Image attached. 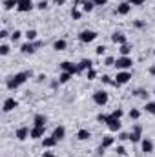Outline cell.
<instances>
[{"label": "cell", "instance_id": "60d3db41", "mask_svg": "<svg viewBox=\"0 0 155 157\" xmlns=\"http://www.w3.org/2000/svg\"><path fill=\"white\" fill-rule=\"evenodd\" d=\"M93 4H95V5H106L108 0H93Z\"/></svg>", "mask_w": 155, "mask_h": 157}, {"label": "cell", "instance_id": "9c48e42d", "mask_svg": "<svg viewBox=\"0 0 155 157\" xmlns=\"http://www.w3.org/2000/svg\"><path fill=\"white\" fill-rule=\"evenodd\" d=\"M141 132H143V128H141L139 124H135V126H133V132L130 134V141H132V143H139V141H141Z\"/></svg>", "mask_w": 155, "mask_h": 157}, {"label": "cell", "instance_id": "ab89813d", "mask_svg": "<svg viewBox=\"0 0 155 157\" xmlns=\"http://www.w3.org/2000/svg\"><path fill=\"white\" fill-rule=\"evenodd\" d=\"M130 4H132V5H143L144 0H130Z\"/></svg>", "mask_w": 155, "mask_h": 157}, {"label": "cell", "instance_id": "f35d334b", "mask_svg": "<svg viewBox=\"0 0 155 157\" xmlns=\"http://www.w3.org/2000/svg\"><path fill=\"white\" fill-rule=\"evenodd\" d=\"M104 64H106V66H113V64H115V60H113L111 57H108V59L104 60Z\"/></svg>", "mask_w": 155, "mask_h": 157}, {"label": "cell", "instance_id": "f546056e", "mask_svg": "<svg viewBox=\"0 0 155 157\" xmlns=\"http://www.w3.org/2000/svg\"><path fill=\"white\" fill-rule=\"evenodd\" d=\"M146 112L155 115V102H146Z\"/></svg>", "mask_w": 155, "mask_h": 157}, {"label": "cell", "instance_id": "d590c367", "mask_svg": "<svg viewBox=\"0 0 155 157\" xmlns=\"http://www.w3.org/2000/svg\"><path fill=\"white\" fill-rule=\"evenodd\" d=\"M71 16H73L75 20H79V18H80V11H77V9H73V11H71Z\"/></svg>", "mask_w": 155, "mask_h": 157}, {"label": "cell", "instance_id": "7dc6e473", "mask_svg": "<svg viewBox=\"0 0 155 157\" xmlns=\"http://www.w3.org/2000/svg\"><path fill=\"white\" fill-rule=\"evenodd\" d=\"M42 157H57L55 154H51V152H44V155Z\"/></svg>", "mask_w": 155, "mask_h": 157}, {"label": "cell", "instance_id": "2e32d148", "mask_svg": "<svg viewBox=\"0 0 155 157\" xmlns=\"http://www.w3.org/2000/svg\"><path fill=\"white\" fill-rule=\"evenodd\" d=\"M57 143H58V141H57V139H55V137L51 135V137H46V139L42 141V146H44V148H53V146H55Z\"/></svg>", "mask_w": 155, "mask_h": 157}, {"label": "cell", "instance_id": "e575fe53", "mask_svg": "<svg viewBox=\"0 0 155 157\" xmlns=\"http://www.w3.org/2000/svg\"><path fill=\"white\" fill-rule=\"evenodd\" d=\"M97 77V73H95V70H88V80H93Z\"/></svg>", "mask_w": 155, "mask_h": 157}, {"label": "cell", "instance_id": "74e56055", "mask_svg": "<svg viewBox=\"0 0 155 157\" xmlns=\"http://www.w3.org/2000/svg\"><path fill=\"white\" fill-rule=\"evenodd\" d=\"M102 82H106V84H115V80H111L108 75H104V77H102Z\"/></svg>", "mask_w": 155, "mask_h": 157}, {"label": "cell", "instance_id": "8992f818", "mask_svg": "<svg viewBox=\"0 0 155 157\" xmlns=\"http://www.w3.org/2000/svg\"><path fill=\"white\" fill-rule=\"evenodd\" d=\"M108 128L111 130V132H119L121 130V126H122V123H121V119H111L110 115H108Z\"/></svg>", "mask_w": 155, "mask_h": 157}, {"label": "cell", "instance_id": "cb8c5ba5", "mask_svg": "<svg viewBox=\"0 0 155 157\" xmlns=\"http://www.w3.org/2000/svg\"><path fill=\"white\" fill-rule=\"evenodd\" d=\"M18 2L20 0H4V7L5 9H13L15 5H18Z\"/></svg>", "mask_w": 155, "mask_h": 157}, {"label": "cell", "instance_id": "52a82bcc", "mask_svg": "<svg viewBox=\"0 0 155 157\" xmlns=\"http://www.w3.org/2000/svg\"><path fill=\"white\" fill-rule=\"evenodd\" d=\"M60 68L64 70V71H68V73H79V66H75V64H71V62H68V60H64V62H60Z\"/></svg>", "mask_w": 155, "mask_h": 157}, {"label": "cell", "instance_id": "8d00e7d4", "mask_svg": "<svg viewBox=\"0 0 155 157\" xmlns=\"http://www.w3.org/2000/svg\"><path fill=\"white\" fill-rule=\"evenodd\" d=\"M95 51H97V55H104V53H106V48H104V46H99Z\"/></svg>", "mask_w": 155, "mask_h": 157}, {"label": "cell", "instance_id": "83f0119b", "mask_svg": "<svg viewBox=\"0 0 155 157\" xmlns=\"http://www.w3.org/2000/svg\"><path fill=\"white\" fill-rule=\"evenodd\" d=\"M69 79H71V73H68V71H64V73H62V75L58 77V82H62V84H64V82H68Z\"/></svg>", "mask_w": 155, "mask_h": 157}, {"label": "cell", "instance_id": "ac0fdd59", "mask_svg": "<svg viewBox=\"0 0 155 157\" xmlns=\"http://www.w3.org/2000/svg\"><path fill=\"white\" fill-rule=\"evenodd\" d=\"M35 49H37V44H31V42H27V44H24L20 48L22 53H35Z\"/></svg>", "mask_w": 155, "mask_h": 157}, {"label": "cell", "instance_id": "6da1fadb", "mask_svg": "<svg viewBox=\"0 0 155 157\" xmlns=\"http://www.w3.org/2000/svg\"><path fill=\"white\" fill-rule=\"evenodd\" d=\"M29 77H31V71H20V73H15L13 77H9V79H7L5 86H7L9 90H16V88H18V86H22Z\"/></svg>", "mask_w": 155, "mask_h": 157}, {"label": "cell", "instance_id": "1f68e13d", "mask_svg": "<svg viewBox=\"0 0 155 157\" xmlns=\"http://www.w3.org/2000/svg\"><path fill=\"white\" fill-rule=\"evenodd\" d=\"M20 37H22V33H20V31H16V29H15V33H13V35H11V40H13V42H16V40H18V38H20Z\"/></svg>", "mask_w": 155, "mask_h": 157}, {"label": "cell", "instance_id": "4fadbf2b", "mask_svg": "<svg viewBox=\"0 0 155 157\" xmlns=\"http://www.w3.org/2000/svg\"><path fill=\"white\" fill-rule=\"evenodd\" d=\"M130 9H132V4H130V2H122V4L117 7V13H119V15H128Z\"/></svg>", "mask_w": 155, "mask_h": 157}, {"label": "cell", "instance_id": "d4e9b609", "mask_svg": "<svg viewBox=\"0 0 155 157\" xmlns=\"http://www.w3.org/2000/svg\"><path fill=\"white\" fill-rule=\"evenodd\" d=\"M26 38H27V42H33V40L37 38V31H35V29H27V33H26Z\"/></svg>", "mask_w": 155, "mask_h": 157}, {"label": "cell", "instance_id": "ffe728a7", "mask_svg": "<svg viewBox=\"0 0 155 157\" xmlns=\"http://www.w3.org/2000/svg\"><path fill=\"white\" fill-rule=\"evenodd\" d=\"M80 4H82V9H84L86 13H90V11L93 9V5H95L93 0H84V2H80Z\"/></svg>", "mask_w": 155, "mask_h": 157}, {"label": "cell", "instance_id": "277c9868", "mask_svg": "<svg viewBox=\"0 0 155 157\" xmlns=\"http://www.w3.org/2000/svg\"><path fill=\"white\" fill-rule=\"evenodd\" d=\"M132 59L130 57H121V59H117V62H115V66L119 68V70H128V68H132Z\"/></svg>", "mask_w": 155, "mask_h": 157}, {"label": "cell", "instance_id": "e0dca14e", "mask_svg": "<svg viewBox=\"0 0 155 157\" xmlns=\"http://www.w3.org/2000/svg\"><path fill=\"white\" fill-rule=\"evenodd\" d=\"M143 152H144V154H152V152H153V143H152L150 139H144V141H143Z\"/></svg>", "mask_w": 155, "mask_h": 157}, {"label": "cell", "instance_id": "8fae6325", "mask_svg": "<svg viewBox=\"0 0 155 157\" xmlns=\"http://www.w3.org/2000/svg\"><path fill=\"white\" fill-rule=\"evenodd\" d=\"M42 135H44V126H33L31 128V134H29L31 139H40Z\"/></svg>", "mask_w": 155, "mask_h": 157}, {"label": "cell", "instance_id": "f1b7e54d", "mask_svg": "<svg viewBox=\"0 0 155 157\" xmlns=\"http://www.w3.org/2000/svg\"><path fill=\"white\" fill-rule=\"evenodd\" d=\"M110 117H111V119H121V117H122V110H113V112L110 113Z\"/></svg>", "mask_w": 155, "mask_h": 157}, {"label": "cell", "instance_id": "bcb514c9", "mask_svg": "<svg viewBox=\"0 0 155 157\" xmlns=\"http://www.w3.org/2000/svg\"><path fill=\"white\" fill-rule=\"evenodd\" d=\"M5 37H7V31H5V29H2V31H0V38H5Z\"/></svg>", "mask_w": 155, "mask_h": 157}, {"label": "cell", "instance_id": "836d02e7", "mask_svg": "<svg viewBox=\"0 0 155 157\" xmlns=\"http://www.w3.org/2000/svg\"><path fill=\"white\" fill-rule=\"evenodd\" d=\"M139 115H141L139 110H132V112H130V119H139Z\"/></svg>", "mask_w": 155, "mask_h": 157}, {"label": "cell", "instance_id": "b9f144b4", "mask_svg": "<svg viewBox=\"0 0 155 157\" xmlns=\"http://www.w3.org/2000/svg\"><path fill=\"white\" fill-rule=\"evenodd\" d=\"M117 154H119V155H126V150H124L122 146H117Z\"/></svg>", "mask_w": 155, "mask_h": 157}, {"label": "cell", "instance_id": "3957f363", "mask_svg": "<svg viewBox=\"0 0 155 157\" xmlns=\"http://www.w3.org/2000/svg\"><path fill=\"white\" fill-rule=\"evenodd\" d=\"M93 101H95V104L104 106V104L108 102V93H106V91H95V93H93Z\"/></svg>", "mask_w": 155, "mask_h": 157}, {"label": "cell", "instance_id": "681fc988", "mask_svg": "<svg viewBox=\"0 0 155 157\" xmlns=\"http://www.w3.org/2000/svg\"><path fill=\"white\" fill-rule=\"evenodd\" d=\"M150 73H152V75H155V66H152V68H150Z\"/></svg>", "mask_w": 155, "mask_h": 157}, {"label": "cell", "instance_id": "484cf974", "mask_svg": "<svg viewBox=\"0 0 155 157\" xmlns=\"http://www.w3.org/2000/svg\"><path fill=\"white\" fill-rule=\"evenodd\" d=\"M113 145V137H104L102 139V145H100V148H110Z\"/></svg>", "mask_w": 155, "mask_h": 157}, {"label": "cell", "instance_id": "ba28073f", "mask_svg": "<svg viewBox=\"0 0 155 157\" xmlns=\"http://www.w3.org/2000/svg\"><path fill=\"white\" fill-rule=\"evenodd\" d=\"M15 108H16V101H15L13 97H9V99H5V101H4V108H2V110H4V113H9V112H13Z\"/></svg>", "mask_w": 155, "mask_h": 157}, {"label": "cell", "instance_id": "5bb4252c", "mask_svg": "<svg viewBox=\"0 0 155 157\" xmlns=\"http://www.w3.org/2000/svg\"><path fill=\"white\" fill-rule=\"evenodd\" d=\"M111 40H113L115 44H121V46H122V44H126V35H124V33H113V35H111Z\"/></svg>", "mask_w": 155, "mask_h": 157}, {"label": "cell", "instance_id": "4dcf8cb0", "mask_svg": "<svg viewBox=\"0 0 155 157\" xmlns=\"http://www.w3.org/2000/svg\"><path fill=\"white\" fill-rule=\"evenodd\" d=\"M9 53V46L7 44H2L0 46V55H7Z\"/></svg>", "mask_w": 155, "mask_h": 157}, {"label": "cell", "instance_id": "7402d4cb", "mask_svg": "<svg viewBox=\"0 0 155 157\" xmlns=\"http://www.w3.org/2000/svg\"><path fill=\"white\" fill-rule=\"evenodd\" d=\"M77 137H79L80 141H88V139L91 137V134H90L88 130H79V134H77Z\"/></svg>", "mask_w": 155, "mask_h": 157}, {"label": "cell", "instance_id": "5b68a950", "mask_svg": "<svg viewBox=\"0 0 155 157\" xmlns=\"http://www.w3.org/2000/svg\"><path fill=\"white\" fill-rule=\"evenodd\" d=\"M115 79H117V80H115V86H121V84H126V82L132 79V73H128V71H121V73H117Z\"/></svg>", "mask_w": 155, "mask_h": 157}, {"label": "cell", "instance_id": "603a6c76", "mask_svg": "<svg viewBox=\"0 0 155 157\" xmlns=\"http://www.w3.org/2000/svg\"><path fill=\"white\" fill-rule=\"evenodd\" d=\"M66 46H68V44H66V40H57V42L53 44V48H55L57 51H64V49H66Z\"/></svg>", "mask_w": 155, "mask_h": 157}, {"label": "cell", "instance_id": "7bdbcfd3", "mask_svg": "<svg viewBox=\"0 0 155 157\" xmlns=\"http://www.w3.org/2000/svg\"><path fill=\"white\" fill-rule=\"evenodd\" d=\"M119 139L121 141H126V139H130V135L128 134H119Z\"/></svg>", "mask_w": 155, "mask_h": 157}, {"label": "cell", "instance_id": "9a60e30c", "mask_svg": "<svg viewBox=\"0 0 155 157\" xmlns=\"http://www.w3.org/2000/svg\"><path fill=\"white\" fill-rule=\"evenodd\" d=\"M64 135H66V130H64V126H57V128L53 130V137H55L57 141H62V139H64Z\"/></svg>", "mask_w": 155, "mask_h": 157}, {"label": "cell", "instance_id": "44dd1931", "mask_svg": "<svg viewBox=\"0 0 155 157\" xmlns=\"http://www.w3.org/2000/svg\"><path fill=\"white\" fill-rule=\"evenodd\" d=\"M33 123H35V126H46V117L44 115H35Z\"/></svg>", "mask_w": 155, "mask_h": 157}, {"label": "cell", "instance_id": "d6a6232c", "mask_svg": "<svg viewBox=\"0 0 155 157\" xmlns=\"http://www.w3.org/2000/svg\"><path fill=\"white\" fill-rule=\"evenodd\" d=\"M135 95H137V97H143V99H148V93H146L144 90H137Z\"/></svg>", "mask_w": 155, "mask_h": 157}, {"label": "cell", "instance_id": "d6986e66", "mask_svg": "<svg viewBox=\"0 0 155 157\" xmlns=\"http://www.w3.org/2000/svg\"><path fill=\"white\" fill-rule=\"evenodd\" d=\"M84 70H91V60H90V59H82V60H80L79 71H84Z\"/></svg>", "mask_w": 155, "mask_h": 157}, {"label": "cell", "instance_id": "4316f807", "mask_svg": "<svg viewBox=\"0 0 155 157\" xmlns=\"http://www.w3.org/2000/svg\"><path fill=\"white\" fill-rule=\"evenodd\" d=\"M130 51H132V46H128V44H122V46H121V53H122V57H128Z\"/></svg>", "mask_w": 155, "mask_h": 157}, {"label": "cell", "instance_id": "7a4b0ae2", "mask_svg": "<svg viewBox=\"0 0 155 157\" xmlns=\"http://www.w3.org/2000/svg\"><path fill=\"white\" fill-rule=\"evenodd\" d=\"M95 38H97V33L95 31H90V29H86V31H82L79 35V40L80 42H93Z\"/></svg>", "mask_w": 155, "mask_h": 157}, {"label": "cell", "instance_id": "ee69618b", "mask_svg": "<svg viewBox=\"0 0 155 157\" xmlns=\"http://www.w3.org/2000/svg\"><path fill=\"white\" fill-rule=\"evenodd\" d=\"M37 7H38V9H46V7H48V4H46V2H40Z\"/></svg>", "mask_w": 155, "mask_h": 157}, {"label": "cell", "instance_id": "c3c4849f", "mask_svg": "<svg viewBox=\"0 0 155 157\" xmlns=\"http://www.w3.org/2000/svg\"><path fill=\"white\" fill-rule=\"evenodd\" d=\"M64 2H66V0H55V4H57V5H62Z\"/></svg>", "mask_w": 155, "mask_h": 157}, {"label": "cell", "instance_id": "7c38bea8", "mask_svg": "<svg viewBox=\"0 0 155 157\" xmlns=\"http://www.w3.org/2000/svg\"><path fill=\"white\" fill-rule=\"evenodd\" d=\"M16 7H18V11L26 13V11H31V7H33V2H31V0H20Z\"/></svg>", "mask_w": 155, "mask_h": 157}, {"label": "cell", "instance_id": "f6af8a7d", "mask_svg": "<svg viewBox=\"0 0 155 157\" xmlns=\"http://www.w3.org/2000/svg\"><path fill=\"white\" fill-rule=\"evenodd\" d=\"M135 27H144V22H141V20H135Z\"/></svg>", "mask_w": 155, "mask_h": 157}, {"label": "cell", "instance_id": "30bf717a", "mask_svg": "<svg viewBox=\"0 0 155 157\" xmlns=\"http://www.w3.org/2000/svg\"><path fill=\"white\" fill-rule=\"evenodd\" d=\"M29 134H31V130H29V128H18V130H16V134H15V137H16L18 141H26V139L29 137Z\"/></svg>", "mask_w": 155, "mask_h": 157}]
</instances>
